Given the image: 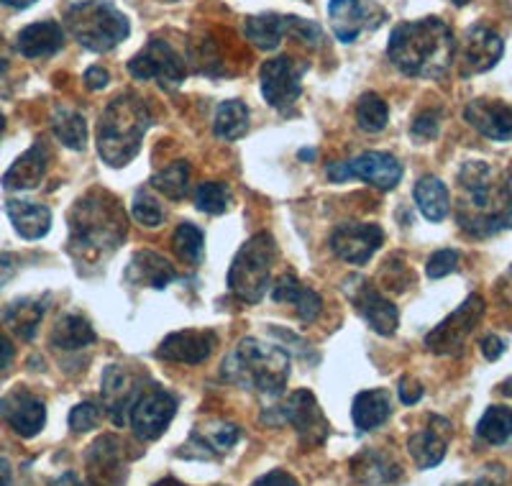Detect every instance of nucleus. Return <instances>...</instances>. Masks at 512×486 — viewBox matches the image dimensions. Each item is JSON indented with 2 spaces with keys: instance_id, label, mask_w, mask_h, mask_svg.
Segmentation results:
<instances>
[{
  "instance_id": "5701e85b",
  "label": "nucleus",
  "mask_w": 512,
  "mask_h": 486,
  "mask_svg": "<svg viewBox=\"0 0 512 486\" xmlns=\"http://www.w3.org/2000/svg\"><path fill=\"white\" fill-rule=\"evenodd\" d=\"M349 295L359 315L367 320V325L374 333H379V336H392L395 333L397 323H400V313H397V307L382 292L374 290L372 284L364 282V279H359L356 292H349Z\"/></svg>"
},
{
  "instance_id": "7ed1b4c3",
  "label": "nucleus",
  "mask_w": 512,
  "mask_h": 486,
  "mask_svg": "<svg viewBox=\"0 0 512 486\" xmlns=\"http://www.w3.org/2000/svg\"><path fill=\"white\" fill-rule=\"evenodd\" d=\"M126 238V215L108 192L93 190L70 213V251L80 261L100 264Z\"/></svg>"
},
{
  "instance_id": "1a4fd4ad",
  "label": "nucleus",
  "mask_w": 512,
  "mask_h": 486,
  "mask_svg": "<svg viewBox=\"0 0 512 486\" xmlns=\"http://www.w3.org/2000/svg\"><path fill=\"white\" fill-rule=\"evenodd\" d=\"M484 310H487V305H484L482 297H466V300L456 307L454 313L448 315L441 325H436V328L425 336L428 351L438 353V356H459V353H464L466 338L474 333L477 323L482 320Z\"/></svg>"
},
{
  "instance_id": "72a5a7b5",
  "label": "nucleus",
  "mask_w": 512,
  "mask_h": 486,
  "mask_svg": "<svg viewBox=\"0 0 512 486\" xmlns=\"http://www.w3.org/2000/svg\"><path fill=\"white\" fill-rule=\"evenodd\" d=\"M41 318H44V305L34 297H21V300L11 302V305L3 310V323L8 325V330H13L21 341H31L39 330Z\"/></svg>"
},
{
  "instance_id": "c756f323",
  "label": "nucleus",
  "mask_w": 512,
  "mask_h": 486,
  "mask_svg": "<svg viewBox=\"0 0 512 486\" xmlns=\"http://www.w3.org/2000/svg\"><path fill=\"white\" fill-rule=\"evenodd\" d=\"M272 300L280 302V305H285V302L295 305L297 315H300L305 323H310V320L318 318L320 305H323L318 292L310 290V287H305V284L300 282V279H297L292 272L282 274V277L272 284Z\"/></svg>"
},
{
  "instance_id": "4d7b16f0",
  "label": "nucleus",
  "mask_w": 512,
  "mask_h": 486,
  "mask_svg": "<svg viewBox=\"0 0 512 486\" xmlns=\"http://www.w3.org/2000/svg\"><path fill=\"white\" fill-rule=\"evenodd\" d=\"M11 463L8 458L0 456V486H11Z\"/></svg>"
},
{
  "instance_id": "bf43d9fd",
  "label": "nucleus",
  "mask_w": 512,
  "mask_h": 486,
  "mask_svg": "<svg viewBox=\"0 0 512 486\" xmlns=\"http://www.w3.org/2000/svg\"><path fill=\"white\" fill-rule=\"evenodd\" d=\"M472 486H497V481H492V479H489V476H482V479L474 481Z\"/></svg>"
},
{
  "instance_id": "4c0bfd02",
  "label": "nucleus",
  "mask_w": 512,
  "mask_h": 486,
  "mask_svg": "<svg viewBox=\"0 0 512 486\" xmlns=\"http://www.w3.org/2000/svg\"><path fill=\"white\" fill-rule=\"evenodd\" d=\"M477 435L489 446H502L512 438V407L492 405L477 425Z\"/></svg>"
},
{
  "instance_id": "a18cd8bd",
  "label": "nucleus",
  "mask_w": 512,
  "mask_h": 486,
  "mask_svg": "<svg viewBox=\"0 0 512 486\" xmlns=\"http://www.w3.org/2000/svg\"><path fill=\"white\" fill-rule=\"evenodd\" d=\"M98 420L100 405H95V402H82V405L72 407L70 412V428L75 433H88V430H93L98 425Z\"/></svg>"
},
{
  "instance_id": "7c9ffc66",
  "label": "nucleus",
  "mask_w": 512,
  "mask_h": 486,
  "mask_svg": "<svg viewBox=\"0 0 512 486\" xmlns=\"http://www.w3.org/2000/svg\"><path fill=\"white\" fill-rule=\"evenodd\" d=\"M390 394L384 389H367V392H359L351 407V417H354V425L359 433H369V430L379 428V425L390 417Z\"/></svg>"
},
{
  "instance_id": "39448f33",
  "label": "nucleus",
  "mask_w": 512,
  "mask_h": 486,
  "mask_svg": "<svg viewBox=\"0 0 512 486\" xmlns=\"http://www.w3.org/2000/svg\"><path fill=\"white\" fill-rule=\"evenodd\" d=\"M152 126L144 100L123 93L105 105L98 123V154L111 167H126L139 154L141 139Z\"/></svg>"
},
{
  "instance_id": "a878e982",
  "label": "nucleus",
  "mask_w": 512,
  "mask_h": 486,
  "mask_svg": "<svg viewBox=\"0 0 512 486\" xmlns=\"http://www.w3.org/2000/svg\"><path fill=\"white\" fill-rule=\"evenodd\" d=\"M49 167V149L41 141H36L31 149H26L16 162L11 164L6 174H3V187L6 190H34L39 182L44 180Z\"/></svg>"
},
{
  "instance_id": "0eeeda50",
  "label": "nucleus",
  "mask_w": 512,
  "mask_h": 486,
  "mask_svg": "<svg viewBox=\"0 0 512 486\" xmlns=\"http://www.w3.org/2000/svg\"><path fill=\"white\" fill-rule=\"evenodd\" d=\"M277 261V243L272 233H256L233 256L228 269V290L246 305H256L272 284V267Z\"/></svg>"
},
{
  "instance_id": "13d9d810",
  "label": "nucleus",
  "mask_w": 512,
  "mask_h": 486,
  "mask_svg": "<svg viewBox=\"0 0 512 486\" xmlns=\"http://www.w3.org/2000/svg\"><path fill=\"white\" fill-rule=\"evenodd\" d=\"M0 3H3V6H11V8H16V11H21V8H29V6H34L36 0H0Z\"/></svg>"
},
{
  "instance_id": "aec40b11",
  "label": "nucleus",
  "mask_w": 512,
  "mask_h": 486,
  "mask_svg": "<svg viewBox=\"0 0 512 486\" xmlns=\"http://www.w3.org/2000/svg\"><path fill=\"white\" fill-rule=\"evenodd\" d=\"M505 54V41L489 26H472L461 41V77H472L489 72Z\"/></svg>"
},
{
  "instance_id": "2eb2a0df",
  "label": "nucleus",
  "mask_w": 512,
  "mask_h": 486,
  "mask_svg": "<svg viewBox=\"0 0 512 486\" xmlns=\"http://www.w3.org/2000/svg\"><path fill=\"white\" fill-rule=\"evenodd\" d=\"M384 241V231L377 223H361V220H346L331 233V251L346 264L361 267L367 264Z\"/></svg>"
},
{
  "instance_id": "052dcab7",
  "label": "nucleus",
  "mask_w": 512,
  "mask_h": 486,
  "mask_svg": "<svg viewBox=\"0 0 512 486\" xmlns=\"http://www.w3.org/2000/svg\"><path fill=\"white\" fill-rule=\"evenodd\" d=\"M500 392L502 394H512V379H507V382L500 384Z\"/></svg>"
},
{
  "instance_id": "9d476101",
  "label": "nucleus",
  "mask_w": 512,
  "mask_h": 486,
  "mask_svg": "<svg viewBox=\"0 0 512 486\" xmlns=\"http://www.w3.org/2000/svg\"><path fill=\"white\" fill-rule=\"evenodd\" d=\"M128 75L136 80H157L164 90H177L185 82V59L164 39H152L139 54L128 59Z\"/></svg>"
},
{
  "instance_id": "20e7f679",
  "label": "nucleus",
  "mask_w": 512,
  "mask_h": 486,
  "mask_svg": "<svg viewBox=\"0 0 512 486\" xmlns=\"http://www.w3.org/2000/svg\"><path fill=\"white\" fill-rule=\"evenodd\" d=\"M223 379L264 397H280L290 377V356L285 348L244 338L223 361Z\"/></svg>"
},
{
  "instance_id": "473e14b6",
  "label": "nucleus",
  "mask_w": 512,
  "mask_h": 486,
  "mask_svg": "<svg viewBox=\"0 0 512 486\" xmlns=\"http://www.w3.org/2000/svg\"><path fill=\"white\" fill-rule=\"evenodd\" d=\"M415 203H418V210L423 213V218H428L431 223H441L443 218L451 210V197H448V187L443 185L438 177H420L415 182Z\"/></svg>"
},
{
  "instance_id": "6ab92c4d",
  "label": "nucleus",
  "mask_w": 512,
  "mask_h": 486,
  "mask_svg": "<svg viewBox=\"0 0 512 486\" xmlns=\"http://www.w3.org/2000/svg\"><path fill=\"white\" fill-rule=\"evenodd\" d=\"M0 417L21 438H34L47 425V407L29 389L16 387L0 397Z\"/></svg>"
},
{
  "instance_id": "412c9836",
  "label": "nucleus",
  "mask_w": 512,
  "mask_h": 486,
  "mask_svg": "<svg viewBox=\"0 0 512 486\" xmlns=\"http://www.w3.org/2000/svg\"><path fill=\"white\" fill-rule=\"evenodd\" d=\"M216 343V330H177V333H169V336L159 343L154 356L164 361H180V364H203L210 353H213Z\"/></svg>"
},
{
  "instance_id": "603ef678",
  "label": "nucleus",
  "mask_w": 512,
  "mask_h": 486,
  "mask_svg": "<svg viewBox=\"0 0 512 486\" xmlns=\"http://www.w3.org/2000/svg\"><path fill=\"white\" fill-rule=\"evenodd\" d=\"M108 82H111V75L103 67H90L85 72V85H88V90H103V87H108Z\"/></svg>"
},
{
  "instance_id": "a19ab883",
  "label": "nucleus",
  "mask_w": 512,
  "mask_h": 486,
  "mask_svg": "<svg viewBox=\"0 0 512 486\" xmlns=\"http://www.w3.org/2000/svg\"><path fill=\"white\" fill-rule=\"evenodd\" d=\"M172 246H175V254L180 256L185 264L198 267L205 254V236L198 226L180 223V226L175 228V236H172Z\"/></svg>"
},
{
  "instance_id": "49530a36",
  "label": "nucleus",
  "mask_w": 512,
  "mask_h": 486,
  "mask_svg": "<svg viewBox=\"0 0 512 486\" xmlns=\"http://www.w3.org/2000/svg\"><path fill=\"white\" fill-rule=\"evenodd\" d=\"M438 128H441V110H423L413 121L410 134L418 141H431L438 136Z\"/></svg>"
},
{
  "instance_id": "ea45409f",
  "label": "nucleus",
  "mask_w": 512,
  "mask_h": 486,
  "mask_svg": "<svg viewBox=\"0 0 512 486\" xmlns=\"http://www.w3.org/2000/svg\"><path fill=\"white\" fill-rule=\"evenodd\" d=\"M390 121V108L384 103L382 95L377 93H364L356 103V123H359L361 131H367V134H379L384 131Z\"/></svg>"
},
{
  "instance_id": "dca6fc26",
  "label": "nucleus",
  "mask_w": 512,
  "mask_h": 486,
  "mask_svg": "<svg viewBox=\"0 0 512 486\" xmlns=\"http://www.w3.org/2000/svg\"><path fill=\"white\" fill-rule=\"evenodd\" d=\"M141 382H146V379L139 377L136 371L126 369L123 364H111L105 369L100 394H103V410L108 412L116 428L126 425L128 412H131L134 402L139 400L141 392L146 389L141 387Z\"/></svg>"
},
{
  "instance_id": "a211bd4d",
  "label": "nucleus",
  "mask_w": 512,
  "mask_h": 486,
  "mask_svg": "<svg viewBox=\"0 0 512 486\" xmlns=\"http://www.w3.org/2000/svg\"><path fill=\"white\" fill-rule=\"evenodd\" d=\"M126 443L116 435H100L88 451L90 486H123L128 474Z\"/></svg>"
},
{
  "instance_id": "f03ea898",
  "label": "nucleus",
  "mask_w": 512,
  "mask_h": 486,
  "mask_svg": "<svg viewBox=\"0 0 512 486\" xmlns=\"http://www.w3.org/2000/svg\"><path fill=\"white\" fill-rule=\"evenodd\" d=\"M387 57L402 75L438 80L456 57L454 31L436 16L397 24L390 34Z\"/></svg>"
},
{
  "instance_id": "8fccbe9b",
  "label": "nucleus",
  "mask_w": 512,
  "mask_h": 486,
  "mask_svg": "<svg viewBox=\"0 0 512 486\" xmlns=\"http://www.w3.org/2000/svg\"><path fill=\"white\" fill-rule=\"evenodd\" d=\"M397 392H400V400L405 402V405H415V402H420V397H423V384L415 382V379L410 377H402Z\"/></svg>"
},
{
  "instance_id": "4468645a",
  "label": "nucleus",
  "mask_w": 512,
  "mask_h": 486,
  "mask_svg": "<svg viewBox=\"0 0 512 486\" xmlns=\"http://www.w3.org/2000/svg\"><path fill=\"white\" fill-rule=\"evenodd\" d=\"M274 423H290L305 446H320V443H326L328 433H331V425L323 417V410H320L318 400H315V394L310 389L292 392L285 405L277 407V420Z\"/></svg>"
},
{
  "instance_id": "864d4df0",
  "label": "nucleus",
  "mask_w": 512,
  "mask_h": 486,
  "mask_svg": "<svg viewBox=\"0 0 512 486\" xmlns=\"http://www.w3.org/2000/svg\"><path fill=\"white\" fill-rule=\"evenodd\" d=\"M13 356H16V348H13L11 338L0 330V369H8L13 361Z\"/></svg>"
},
{
  "instance_id": "6e6552de",
  "label": "nucleus",
  "mask_w": 512,
  "mask_h": 486,
  "mask_svg": "<svg viewBox=\"0 0 512 486\" xmlns=\"http://www.w3.org/2000/svg\"><path fill=\"white\" fill-rule=\"evenodd\" d=\"M246 36L251 44L264 52H272L282 44L287 34H295L297 39H303L308 47H320L323 44V29L308 18L297 16H280V13H259L251 16L244 26Z\"/></svg>"
},
{
  "instance_id": "de8ad7c7",
  "label": "nucleus",
  "mask_w": 512,
  "mask_h": 486,
  "mask_svg": "<svg viewBox=\"0 0 512 486\" xmlns=\"http://www.w3.org/2000/svg\"><path fill=\"white\" fill-rule=\"evenodd\" d=\"M251 486H300V481H297L292 474H287V471L274 469L269 471V474L259 476Z\"/></svg>"
},
{
  "instance_id": "58836bf2",
  "label": "nucleus",
  "mask_w": 512,
  "mask_h": 486,
  "mask_svg": "<svg viewBox=\"0 0 512 486\" xmlns=\"http://www.w3.org/2000/svg\"><path fill=\"white\" fill-rule=\"evenodd\" d=\"M152 187L162 192L169 200H182L190 190V164L187 162H172L152 177Z\"/></svg>"
},
{
  "instance_id": "09e8293b",
  "label": "nucleus",
  "mask_w": 512,
  "mask_h": 486,
  "mask_svg": "<svg viewBox=\"0 0 512 486\" xmlns=\"http://www.w3.org/2000/svg\"><path fill=\"white\" fill-rule=\"evenodd\" d=\"M21 269V259L16 254H0V290L11 282Z\"/></svg>"
},
{
  "instance_id": "680f3d73",
  "label": "nucleus",
  "mask_w": 512,
  "mask_h": 486,
  "mask_svg": "<svg viewBox=\"0 0 512 486\" xmlns=\"http://www.w3.org/2000/svg\"><path fill=\"white\" fill-rule=\"evenodd\" d=\"M3 128H6V118H3V113H0V134H3Z\"/></svg>"
},
{
  "instance_id": "f704fd0d",
  "label": "nucleus",
  "mask_w": 512,
  "mask_h": 486,
  "mask_svg": "<svg viewBox=\"0 0 512 486\" xmlns=\"http://www.w3.org/2000/svg\"><path fill=\"white\" fill-rule=\"evenodd\" d=\"M241 438V428L233 423H223V420H213L208 425H200V428L192 430L190 440L198 443V448L203 451H210V456H216V453H226L231 451Z\"/></svg>"
},
{
  "instance_id": "9b49d317",
  "label": "nucleus",
  "mask_w": 512,
  "mask_h": 486,
  "mask_svg": "<svg viewBox=\"0 0 512 486\" xmlns=\"http://www.w3.org/2000/svg\"><path fill=\"white\" fill-rule=\"evenodd\" d=\"M351 177L367 182L377 190H392L402 180V164L387 151H364L349 162H333L328 167L331 182H346Z\"/></svg>"
},
{
  "instance_id": "37998d69",
  "label": "nucleus",
  "mask_w": 512,
  "mask_h": 486,
  "mask_svg": "<svg viewBox=\"0 0 512 486\" xmlns=\"http://www.w3.org/2000/svg\"><path fill=\"white\" fill-rule=\"evenodd\" d=\"M131 213H134L136 223H141L144 228H157V226H162V220H164L162 205H159L157 197L149 195L146 190H139L134 195Z\"/></svg>"
},
{
  "instance_id": "cd10ccee",
  "label": "nucleus",
  "mask_w": 512,
  "mask_h": 486,
  "mask_svg": "<svg viewBox=\"0 0 512 486\" xmlns=\"http://www.w3.org/2000/svg\"><path fill=\"white\" fill-rule=\"evenodd\" d=\"M64 47V31L57 21H39L18 31L16 49L26 59L52 57Z\"/></svg>"
},
{
  "instance_id": "c9c22d12",
  "label": "nucleus",
  "mask_w": 512,
  "mask_h": 486,
  "mask_svg": "<svg viewBox=\"0 0 512 486\" xmlns=\"http://www.w3.org/2000/svg\"><path fill=\"white\" fill-rule=\"evenodd\" d=\"M249 131V108L244 100H226L218 105L216 121H213V134L221 141H236Z\"/></svg>"
},
{
  "instance_id": "f3484780",
  "label": "nucleus",
  "mask_w": 512,
  "mask_h": 486,
  "mask_svg": "<svg viewBox=\"0 0 512 486\" xmlns=\"http://www.w3.org/2000/svg\"><path fill=\"white\" fill-rule=\"evenodd\" d=\"M328 16H331L336 39L351 44L364 31H374L377 26H382L387 13L374 0H331L328 3Z\"/></svg>"
},
{
  "instance_id": "5fc2aeb1",
  "label": "nucleus",
  "mask_w": 512,
  "mask_h": 486,
  "mask_svg": "<svg viewBox=\"0 0 512 486\" xmlns=\"http://www.w3.org/2000/svg\"><path fill=\"white\" fill-rule=\"evenodd\" d=\"M49 486H85V484L80 481V476L72 474V471H67V474H62L59 479H54Z\"/></svg>"
},
{
  "instance_id": "e2e57ef3",
  "label": "nucleus",
  "mask_w": 512,
  "mask_h": 486,
  "mask_svg": "<svg viewBox=\"0 0 512 486\" xmlns=\"http://www.w3.org/2000/svg\"><path fill=\"white\" fill-rule=\"evenodd\" d=\"M451 3H454V6H466L469 0H451Z\"/></svg>"
},
{
  "instance_id": "b1692460",
  "label": "nucleus",
  "mask_w": 512,
  "mask_h": 486,
  "mask_svg": "<svg viewBox=\"0 0 512 486\" xmlns=\"http://www.w3.org/2000/svg\"><path fill=\"white\" fill-rule=\"evenodd\" d=\"M448 433H451L448 420L433 415L428 428H420L410 435L408 451L413 461L418 463V469H436L438 463L443 461L448 448Z\"/></svg>"
},
{
  "instance_id": "f257e3e1",
  "label": "nucleus",
  "mask_w": 512,
  "mask_h": 486,
  "mask_svg": "<svg viewBox=\"0 0 512 486\" xmlns=\"http://www.w3.org/2000/svg\"><path fill=\"white\" fill-rule=\"evenodd\" d=\"M459 190L456 220L469 236L487 238L505 231V215L512 210V169L497 172L482 159L464 162L459 169Z\"/></svg>"
},
{
  "instance_id": "c85d7f7f",
  "label": "nucleus",
  "mask_w": 512,
  "mask_h": 486,
  "mask_svg": "<svg viewBox=\"0 0 512 486\" xmlns=\"http://www.w3.org/2000/svg\"><path fill=\"white\" fill-rule=\"evenodd\" d=\"M6 213L11 218L13 228L26 241H39L52 228V210L41 203H31V200H8Z\"/></svg>"
},
{
  "instance_id": "bb28decb",
  "label": "nucleus",
  "mask_w": 512,
  "mask_h": 486,
  "mask_svg": "<svg viewBox=\"0 0 512 486\" xmlns=\"http://www.w3.org/2000/svg\"><path fill=\"white\" fill-rule=\"evenodd\" d=\"M351 474L364 486H387L400 481L402 469L390 453L379 451V448H367L359 456H354V461H351Z\"/></svg>"
},
{
  "instance_id": "e433bc0d",
  "label": "nucleus",
  "mask_w": 512,
  "mask_h": 486,
  "mask_svg": "<svg viewBox=\"0 0 512 486\" xmlns=\"http://www.w3.org/2000/svg\"><path fill=\"white\" fill-rule=\"evenodd\" d=\"M54 136L59 139V144L67 146V149L82 151L88 146V121L82 118V113L70 108H57L54 110Z\"/></svg>"
},
{
  "instance_id": "2f4dec72",
  "label": "nucleus",
  "mask_w": 512,
  "mask_h": 486,
  "mask_svg": "<svg viewBox=\"0 0 512 486\" xmlns=\"http://www.w3.org/2000/svg\"><path fill=\"white\" fill-rule=\"evenodd\" d=\"M49 341H52V346L59 348V351H80V348L85 346H93V343L98 341V336H95V330L88 318L72 313L57 320Z\"/></svg>"
},
{
  "instance_id": "6e6d98bb",
  "label": "nucleus",
  "mask_w": 512,
  "mask_h": 486,
  "mask_svg": "<svg viewBox=\"0 0 512 486\" xmlns=\"http://www.w3.org/2000/svg\"><path fill=\"white\" fill-rule=\"evenodd\" d=\"M6 80H8V57L0 52V95H6Z\"/></svg>"
},
{
  "instance_id": "ddd939ff",
  "label": "nucleus",
  "mask_w": 512,
  "mask_h": 486,
  "mask_svg": "<svg viewBox=\"0 0 512 486\" xmlns=\"http://www.w3.org/2000/svg\"><path fill=\"white\" fill-rule=\"evenodd\" d=\"M303 72L305 67H300L287 54L267 59L259 70L264 100L277 110H290L303 95Z\"/></svg>"
},
{
  "instance_id": "79ce46f5",
  "label": "nucleus",
  "mask_w": 512,
  "mask_h": 486,
  "mask_svg": "<svg viewBox=\"0 0 512 486\" xmlns=\"http://www.w3.org/2000/svg\"><path fill=\"white\" fill-rule=\"evenodd\" d=\"M195 208L208 215H221L231 208V190L226 182H200L195 190Z\"/></svg>"
},
{
  "instance_id": "393cba45",
  "label": "nucleus",
  "mask_w": 512,
  "mask_h": 486,
  "mask_svg": "<svg viewBox=\"0 0 512 486\" xmlns=\"http://www.w3.org/2000/svg\"><path fill=\"white\" fill-rule=\"evenodd\" d=\"M126 279L139 287H152V290H164L167 284L177 279V269L172 267V261L167 256L157 254V251H139L134 254L131 264L126 269Z\"/></svg>"
},
{
  "instance_id": "f8f14e48",
  "label": "nucleus",
  "mask_w": 512,
  "mask_h": 486,
  "mask_svg": "<svg viewBox=\"0 0 512 486\" xmlns=\"http://www.w3.org/2000/svg\"><path fill=\"white\" fill-rule=\"evenodd\" d=\"M177 415V397L159 384H149L134 402L128 420L136 438L159 440Z\"/></svg>"
},
{
  "instance_id": "3c124183",
  "label": "nucleus",
  "mask_w": 512,
  "mask_h": 486,
  "mask_svg": "<svg viewBox=\"0 0 512 486\" xmlns=\"http://www.w3.org/2000/svg\"><path fill=\"white\" fill-rule=\"evenodd\" d=\"M479 348H482V356L487 361H497L502 356V353H505V341H502L500 336H495V333H492V336H484L482 338V343H479Z\"/></svg>"
},
{
  "instance_id": "423d86ee",
  "label": "nucleus",
  "mask_w": 512,
  "mask_h": 486,
  "mask_svg": "<svg viewBox=\"0 0 512 486\" xmlns=\"http://www.w3.org/2000/svg\"><path fill=\"white\" fill-rule=\"evenodd\" d=\"M64 26L80 47L103 54L116 49L131 34L128 18L108 0H82L64 11Z\"/></svg>"
},
{
  "instance_id": "c03bdc74",
  "label": "nucleus",
  "mask_w": 512,
  "mask_h": 486,
  "mask_svg": "<svg viewBox=\"0 0 512 486\" xmlns=\"http://www.w3.org/2000/svg\"><path fill=\"white\" fill-rule=\"evenodd\" d=\"M456 269H459V251L454 249L436 251V254L428 259V264H425V274L431 279H443L451 272H456Z\"/></svg>"
},
{
  "instance_id": "4be33fe9",
  "label": "nucleus",
  "mask_w": 512,
  "mask_h": 486,
  "mask_svg": "<svg viewBox=\"0 0 512 486\" xmlns=\"http://www.w3.org/2000/svg\"><path fill=\"white\" fill-rule=\"evenodd\" d=\"M466 123L484 139L512 141V105L497 98H477L464 108Z\"/></svg>"
}]
</instances>
